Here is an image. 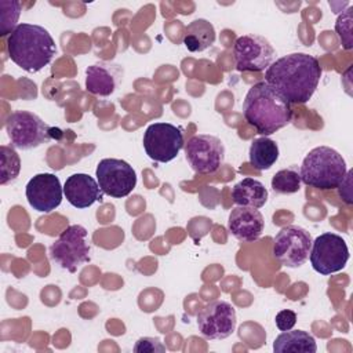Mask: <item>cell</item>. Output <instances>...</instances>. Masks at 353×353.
Wrapping results in <instances>:
<instances>
[{"mask_svg": "<svg viewBox=\"0 0 353 353\" xmlns=\"http://www.w3.org/2000/svg\"><path fill=\"white\" fill-rule=\"evenodd\" d=\"M25 194L33 210L48 214L61 204L63 186L55 174L41 172L29 179Z\"/></svg>", "mask_w": 353, "mask_h": 353, "instance_id": "cell-14", "label": "cell"}, {"mask_svg": "<svg viewBox=\"0 0 353 353\" xmlns=\"http://www.w3.org/2000/svg\"><path fill=\"white\" fill-rule=\"evenodd\" d=\"M273 350L276 353L287 352H302V353H314L317 345L314 338L303 330H288L283 331L276 336L273 342Z\"/></svg>", "mask_w": 353, "mask_h": 353, "instance_id": "cell-20", "label": "cell"}, {"mask_svg": "<svg viewBox=\"0 0 353 353\" xmlns=\"http://www.w3.org/2000/svg\"><path fill=\"white\" fill-rule=\"evenodd\" d=\"M51 259L62 269L74 273L90 261L87 229L81 225L68 226L50 247Z\"/></svg>", "mask_w": 353, "mask_h": 353, "instance_id": "cell-6", "label": "cell"}, {"mask_svg": "<svg viewBox=\"0 0 353 353\" xmlns=\"http://www.w3.org/2000/svg\"><path fill=\"white\" fill-rule=\"evenodd\" d=\"M312 241L306 229L296 225L284 226L273 239V255L287 268H299L309 258Z\"/></svg>", "mask_w": 353, "mask_h": 353, "instance_id": "cell-9", "label": "cell"}, {"mask_svg": "<svg viewBox=\"0 0 353 353\" xmlns=\"http://www.w3.org/2000/svg\"><path fill=\"white\" fill-rule=\"evenodd\" d=\"M243 116L258 134L268 137L291 123L292 110L272 87L265 81H258L245 94Z\"/></svg>", "mask_w": 353, "mask_h": 353, "instance_id": "cell-2", "label": "cell"}, {"mask_svg": "<svg viewBox=\"0 0 353 353\" xmlns=\"http://www.w3.org/2000/svg\"><path fill=\"white\" fill-rule=\"evenodd\" d=\"M263 215L258 208L237 205L229 214L228 228L232 234L243 243L258 240L263 232Z\"/></svg>", "mask_w": 353, "mask_h": 353, "instance_id": "cell-16", "label": "cell"}, {"mask_svg": "<svg viewBox=\"0 0 353 353\" xmlns=\"http://www.w3.org/2000/svg\"><path fill=\"white\" fill-rule=\"evenodd\" d=\"M6 131L11 146L19 150H30L50 142L58 132L37 114L29 110H15L6 120Z\"/></svg>", "mask_w": 353, "mask_h": 353, "instance_id": "cell-5", "label": "cell"}, {"mask_svg": "<svg viewBox=\"0 0 353 353\" xmlns=\"http://www.w3.org/2000/svg\"><path fill=\"white\" fill-rule=\"evenodd\" d=\"M309 259L314 272L328 276L346 266L349 261V248L342 236L325 232L312 241Z\"/></svg>", "mask_w": 353, "mask_h": 353, "instance_id": "cell-7", "label": "cell"}, {"mask_svg": "<svg viewBox=\"0 0 353 353\" xmlns=\"http://www.w3.org/2000/svg\"><path fill=\"white\" fill-rule=\"evenodd\" d=\"M185 157L193 171L199 174H214L225 159L222 141L210 134L192 137L185 145Z\"/></svg>", "mask_w": 353, "mask_h": 353, "instance_id": "cell-12", "label": "cell"}, {"mask_svg": "<svg viewBox=\"0 0 353 353\" xmlns=\"http://www.w3.org/2000/svg\"><path fill=\"white\" fill-rule=\"evenodd\" d=\"M321 73L316 57L292 52L272 62L263 81L288 103H306L314 94Z\"/></svg>", "mask_w": 353, "mask_h": 353, "instance_id": "cell-1", "label": "cell"}, {"mask_svg": "<svg viewBox=\"0 0 353 353\" xmlns=\"http://www.w3.org/2000/svg\"><path fill=\"white\" fill-rule=\"evenodd\" d=\"M236 69L240 72H262L274 57V48L268 39L259 34H243L233 44Z\"/></svg>", "mask_w": 353, "mask_h": 353, "instance_id": "cell-13", "label": "cell"}, {"mask_svg": "<svg viewBox=\"0 0 353 353\" xmlns=\"http://www.w3.org/2000/svg\"><path fill=\"white\" fill-rule=\"evenodd\" d=\"M21 3L15 0H1L0 1V34H10L18 25V18L21 14Z\"/></svg>", "mask_w": 353, "mask_h": 353, "instance_id": "cell-24", "label": "cell"}, {"mask_svg": "<svg viewBox=\"0 0 353 353\" xmlns=\"http://www.w3.org/2000/svg\"><path fill=\"white\" fill-rule=\"evenodd\" d=\"M248 159L250 164L255 170H269L279 159V146L273 139L268 137H259L252 141L250 146Z\"/></svg>", "mask_w": 353, "mask_h": 353, "instance_id": "cell-21", "label": "cell"}, {"mask_svg": "<svg viewBox=\"0 0 353 353\" xmlns=\"http://www.w3.org/2000/svg\"><path fill=\"white\" fill-rule=\"evenodd\" d=\"M232 199L237 205L261 208L268 201V189L258 179L244 178L233 186Z\"/></svg>", "mask_w": 353, "mask_h": 353, "instance_id": "cell-18", "label": "cell"}, {"mask_svg": "<svg viewBox=\"0 0 353 353\" xmlns=\"http://www.w3.org/2000/svg\"><path fill=\"white\" fill-rule=\"evenodd\" d=\"M0 156H1L0 183L7 185L8 182H12L14 179H17V176L19 175L21 159H19V154L15 152V148L6 146V145L0 148Z\"/></svg>", "mask_w": 353, "mask_h": 353, "instance_id": "cell-23", "label": "cell"}, {"mask_svg": "<svg viewBox=\"0 0 353 353\" xmlns=\"http://www.w3.org/2000/svg\"><path fill=\"white\" fill-rule=\"evenodd\" d=\"M101 190L114 199L128 196L137 186V174L132 165L120 159H102L95 170Z\"/></svg>", "mask_w": 353, "mask_h": 353, "instance_id": "cell-10", "label": "cell"}, {"mask_svg": "<svg viewBox=\"0 0 353 353\" xmlns=\"http://www.w3.org/2000/svg\"><path fill=\"white\" fill-rule=\"evenodd\" d=\"M142 143L146 154L159 163L174 160L185 145L181 128L163 121L148 125L143 132Z\"/></svg>", "mask_w": 353, "mask_h": 353, "instance_id": "cell-8", "label": "cell"}, {"mask_svg": "<svg viewBox=\"0 0 353 353\" xmlns=\"http://www.w3.org/2000/svg\"><path fill=\"white\" fill-rule=\"evenodd\" d=\"M134 352L137 353H157V352H165V346L159 338L152 336H143L139 338L134 346Z\"/></svg>", "mask_w": 353, "mask_h": 353, "instance_id": "cell-26", "label": "cell"}, {"mask_svg": "<svg viewBox=\"0 0 353 353\" xmlns=\"http://www.w3.org/2000/svg\"><path fill=\"white\" fill-rule=\"evenodd\" d=\"M196 321L204 338L212 341L225 339L236 330V309L226 301H212L199 310Z\"/></svg>", "mask_w": 353, "mask_h": 353, "instance_id": "cell-11", "label": "cell"}, {"mask_svg": "<svg viewBox=\"0 0 353 353\" xmlns=\"http://www.w3.org/2000/svg\"><path fill=\"white\" fill-rule=\"evenodd\" d=\"M121 80L123 69L113 62H97L85 69V90L92 95H112Z\"/></svg>", "mask_w": 353, "mask_h": 353, "instance_id": "cell-15", "label": "cell"}, {"mask_svg": "<svg viewBox=\"0 0 353 353\" xmlns=\"http://www.w3.org/2000/svg\"><path fill=\"white\" fill-rule=\"evenodd\" d=\"M63 194L69 204L83 210L91 207L95 201L101 200L102 190L98 182L88 174L77 172L66 178L63 183Z\"/></svg>", "mask_w": 353, "mask_h": 353, "instance_id": "cell-17", "label": "cell"}, {"mask_svg": "<svg viewBox=\"0 0 353 353\" xmlns=\"http://www.w3.org/2000/svg\"><path fill=\"white\" fill-rule=\"evenodd\" d=\"M7 52L17 66L36 73L52 61L57 46L46 28L22 22L8 34Z\"/></svg>", "mask_w": 353, "mask_h": 353, "instance_id": "cell-3", "label": "cell"}, {"mask_svg": "<svg viewBox=\"0 0 353 353\" xmlns=\"http://www.w3.org/2000/svg\"><path fill=\"white\" fill-rule=\"evenodd\" d=\"M182 41L190 52H201L214 44L215 29L207 19L197 18L185 28Z\"/></svg>", "mask_w": 353, "mask_h": 353, "instance_id": "cell-19", "label": "cell"}, {"mask_svg": "<svg viewBox=\"0 0 353 353\" xmlns=\"http://www.w3.org/2000/svg\"><path fill=\"white\" fill-rule=\"evenodd\" d=\"M301 174L299 168L292 165L277 171L272 178V189L279 194H291L296 193L301 189Z\"/></svg>", "mask_w": 353, "mask_h": 353, "instance_id": "cell-22", "label": "cell"}, {"mask_svg": "<svg viewBox=\"0 0 353 353\" xmlns=\"http://www.w3.org/2000/svg\"><path fill=\"white\" fill-rule=\"evenodd\" d=\"M274 323H276V327H277L280 331L292 330V327H294L295 323H296V313L292 312V310H290V309L280 310V312L276 314Z\"/></svg>", "mask_w": 353, "mask_h": 353, "instance_id": "cell-27", "label": "cell"}, {"mask_svg": "<svg viewBox=\"0 0 353 353\" xmlns=\"http://www.w3.org/2000/svg\"><path fill=\"white\" fill-rule=\"evenodd\" d=\"M346 172L345 159L330 146L313 148L299 167L301 181L307 186L321 190L336 189Z\"/></svg>", "mask_w": 353, "mask_h": 353, "instance_id": "cell-4", "label": "cell"}, {"mask_svg": "<svg viewBox=\"0 0 353 353\" xmlns=\"http://www.w3.org/2000/svg\"><path fill=\"white\" fill-rule=\"evenodd\" d=\"M352 7L343 11L336 22H335V30L341 39L342 47L345 50H350L353 47V39H352Z\"/></svg>", "mask_w": 353, "mask_h": 353, "instance_id": "cell-25", "label": "cell"}]
</instances>
